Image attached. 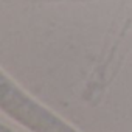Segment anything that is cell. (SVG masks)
<instances>
[{"instance_id": "7a4b0ae2", "label": "cell", "mask_w": 132, "mask_h": 132, "mask_svg": "<svg viewBox=\"0 0 132 132\" xmlns=\"http://www.w3.org/2000/svg\"><path fill=\"white\" fill-rule=\"evenodd\" d=\"M0 132H19V130H16V129H13V127H8L6 123L2 121V124H0Z\"/></svg>"}, {"instance_id": "6da1fadb", "label": "cell", "mask_w": 132, "mask_h": 132, "mask_svg": "<svg viewBox=\"0 0 132 132\" xmlns=\"http://www.w3.org/2000/svg\"><path fill=\"white\" fill-rule=\"evenodd\" d=\"M0 107L6 115L33 132H78L75 127L22 92L5 73L0 76Z\"/></svg>"}]
</instances>
